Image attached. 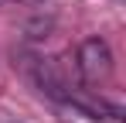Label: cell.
Instances as JSON below:
<instances>
[{
  "label": "cell",
  "instance_id": "6da1fadb",
  "mask_svg": "<svg viewBox=\"0 0 126 123\" xmlns=\"http://www.w3.org/2000/svg\"><path fill=\"white\" fill-rule=\"evenodd\" d=\"M75 65H79V75L89 85H99L112 75V51L102 38H85L75 51Z\"/></svg>",
  "mask_w": 126,
  "mask_h": 123
},
{
  "label": "cell",
  "instance_id": "7a4b0ae2",
  "mask_svg": "<svg viewBox=\"0 0 126 123\" xmlns=\"http://www.w3.org/2000/svg\"><path fill=\"white\" fill-rule=\"evenodd\" d=\"M17 3H41V0H17Z\"/></svg>",
  "mask_w": 126,
  "mask_h": 123
}]
</instances>
